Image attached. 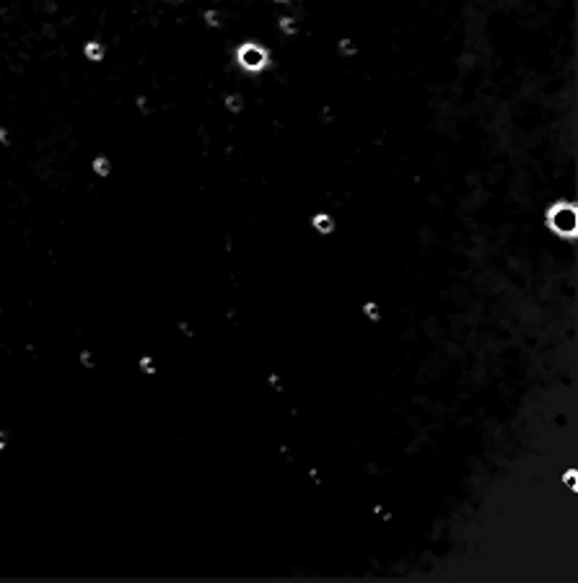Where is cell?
<instances>
[{
  "mask_svg": "<svg viewBox=\"0 0 578 583\" xmlns=\"http://www.w3.org/2000/svg\"><path fill=\"white\" fill-rule=\"evenodd\" d=\"M550 226H552L557 233L573 236V233H576V208H573V205H555L552 213H550Z\"/></svg>",
  "mask_w": 578,
  "mask_h": 583,
  "instance_id": "obj_1",
  "label": "cell"
},
{
  "mask_svg": "<svg viewBox=\"0 0 578 583\" xmlns=\"http://www.w3.org/2000/svg\"><path fill=\"white\" fill-rule=\"evenodd\" d=\"M238 63L244 65L246 70H262L265 63H268V55L257 44H246V47L238 50Z\"/></svg>",
  "mask_w": 578,
  "mask_h": 583,
  "instance_id": "obj_2",
  "label": "cell"
}]
</instances>
